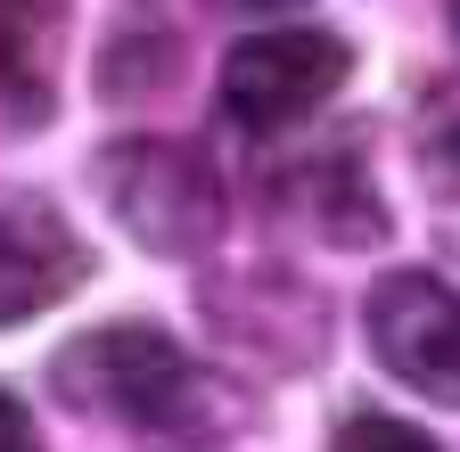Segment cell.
Segmentation results:
<instances>
[{"instance_id":"obj_1","label":"cell","mask_w":460,"mask_h":452,"mask_svg":"<svg viewBox=\"0 0 460 452\" xmlns=\"http://www.w3.org/2000/svg\"><path fill=\"white\" fill-rule=\"evenodd\" d=\"M58 394L91 420H124V428H148L164 444H222L247 428V394L230 386L222 370L190 362L156 321H107V329H83L66 354L49 362Z\"/></svg>"},{"instance_id":"obj_2","label":"cell","mask_w":460,"mask_h":452,"mask_svg":"<svg viewBox=\"0 0 460 452\" xmlns=\"http://www.w3.org/2000/svg\"><path fill=\"white\" fill-rule=\"evenodd\" d=\"M99 198L148 255H206L214 231H222V182L190 140L99 148Z\"/></svg>"},{"instance_id":"obj_3","label":"cell","mask_w":460,"mask_h":452,"mask_svg":"<svg viewBox=\"0 0 460 452\" xmlns=\"http://www.w3.org/2000/svg\"><path fill=\"white\" fill-rule=\"evenodd\" d=\"M354 75V49L321 25H263L247 41H230L222 58V116L239 132H288Z\"/></svg>"},{"instance_id":"obj_4","label":"cell","mask_w":460,"mask_h":452,"mask_svg":"<svg viewBox=\"0 0 460 452\" xmlns=\"http://www.w3.org/2000/svg\"><path fill=\"white\" fill-rule=\"evenodd\" d=\"M370 354L428 403H460V288L436 271H386L370 288Z\"/></svg>"},{"instance_id":"obj_5","label":"cell","mask_w":460,"mask_h":452,"mask_svg":"<svg viewBox=\"0 0 460 452\" xmlns=\"http://www.w3.org/2000/svg\"><path fill=\"white\" fill-rule=\"evenodd\" d=\"M83 279H91V247L75 239V222L33 190H0V329L49 313Z\"/></svg>"},{"instance_id":"obj_6","label":"cell","mask_w":460,"mask_h":452,"mask_svg":"<svg viewBox=\"0 0 460 452\" xmlns=\"http://www.w3.org/2000/svg\"><path fill=\"white\" fill-rule=\"evenodd\" d=\"M66 49V0H0V124H41Z\"/></svg>"},{"instance_id":"obj_7","label":"cell","mask_w":460,"mask_h":452,"mask_svg":"<svg viewBox=\"0 0 460 452\" xmlns=\"http://www.w3.org/2000/svg\"><path fill=\"white\" fill-rule=\"evenodd\" d=\"M329 452H436L411 420H386V412H354V420H345L337 428V444Z\"/></svg>"},{"instance_id":"obj_8","label":"cell","mask_w":460,"mask_h":452,"mask_svg":"<svg viewBox=\"0 0 460 452\" xmlns=\"http://www.w3.org/2000/svg\"><path fill=\"white\" fill-rule=\"evenodd\" d=\"M0 452H41V428L17 394H0Z\"/></svg>"},{"instance_id":"obj_9","label":"cell","mask_w":460,"mask_h":452,"mask_svg":"<svg viewBox=\"0 0 460 452\" xmlns=\"http://www.w3.org/2000/svg\"><path fill=\"white\" fill-rule=\"evenodd\" d=\"M428 182H436V190H460V132H444V140L428 148Z\"/></svg>"},{"instance_id":"obj_10","label":"cell","mask_w":460,"mask_h":452,"mask_svg":"<svg viewBox=\"0 0 460 452\" xmlns=\"http://www.w3.org/2000/svg\"><path fill=\"white\" fill-rule=\"evenodd\" d=\"M239 9H296V0H239Z\"/></svg>"},{"instance_id":"obj_11","label":"cell","mask_w":460,"mask_h":452,"mask_svg":"<svg viewBox=\"0 0 460 452\" xmlns=\"http://www.w3.org/2000/svg\"><path fill=\"white\" fill-rule=\"evenodd\" d=\"M452 41H460V0H452Z\"/></svg>"}]
</instances>
